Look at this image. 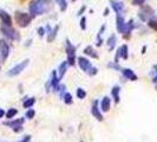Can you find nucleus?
Returning <instances> with one entry per match:
<instances>
[{
  "instance_id": "f257e3e1",
  "label": "nucleus",
  "mask_w": 157,
  "mask_h": 142,
  "mask_svg": "<svg viewBox=\"0 0 157 142\" xmlns=\"http://www.w3.org/2000/svg\"><path fill=\"white\" fill-rule=\"evenodd\" d=\"M49 8H50V0H34L31 2L29 11L32 17H35L47 12Z\"/></svg>"
},
{
  "instance_id": "f03ea898",
  "label": "nucleus",
  "mask_w": 157,
  "mask_h": 142,
  "mask_svg": "<svg viewBox=\"0 0 157 142\" xmlns=\"http://www.w3.org/2000/svg\"><path fill=\"white\" fill-rule=\"evenodd\" d=\"M32 20V16L27 13H23V12H17L15 13V21L20 27H26L30 25Z\"/></svg>"
},
{
  "instance_id": "7ed1b4c3",
  "label": "nucleus",
  "mask_w": 157,
  "mask_h": 142,
  "mask_svg": "<svg viewBox=\"0 0 157 142\" xmlns=\"http://www.w3.org/2000/svg\"><path fill=\"white\" fill-rule=\"evenodd\" d=\"M66 55H67V63L70 65H74V59H76V47L71 44V41L67 39L66 40Z\"/></svg>"
},
{
  "instance_id": "20e7f679",
  "label": "nucleus",
  "mask_w": 157,
  "mask_h": 142,
  "mask_svg": "<svg viewBox=\"0 0 157 142\" xmlns=\"http://www.w3.org/2000/svg\"><path fill=\"white\" fill-rule=\"evenodd\" d=\"M29 65V59H25V61H23L21 63H19V64H17L14 68H12L11 70H8L7 72V75L10 76V77H13V76H17V75H19L21 71H24V69L26 68Z\"/></svg>"
},
{
  "instance_id": "39448f33",
  "label": "nucleus",
  "mask_w": 157,
  "mask_h": 142,
  "mask_svg": "<svg viewBox=\"0 0 157 142\" xmlns=\"http://www.w3.org/2000/svg\"><path fill=\"white\" fill-rule=\"evenodd\" d=\"M0 30H1V32L6 36L8 39H11V40H19V35H18L17 31H15L14 29H12L11 26L4 25Z\"/></svg>"
},
{
  "instance_id": "423d86ee",
  "label": "nucleus",
  "mask_w": 157,
  "mask_h": 142,
  "mask_svg": "<svg viewBox=\"0 0 157 142\" xmlns=\"http://www.w3.org/2000/svg\"><path fill=\"white\" fill-rule=\"evenodd\" d=\"M24 118H18V120H14V121H8V122H5V126H8L11 127L15 133H20L23 130V123H24Z\"/></svg>"
},
{
  "instance_id": "0eeeda50",
  "label": "nucleus",
  "mask_w": 157,
  "mask_h": 142,
  "mask_svg": "<svg viewBox=\"0 0 157 142\" xmlns=\"http://www.w3.org/2000/svg\"><path fill=\"white\" fill-rule=\"evenodd\" d=\"M10 55V45L7 44L6 40L0 39V57L1 61H6Z\"/></svg>"
},
{
  "instance_id": "6e6552de",
  "label": "nucleus",
  "mask_w": 157,
  "mask_h": 142,
  "mask_svg": "<svg viewBox=\"0 0 157 142\" xmlns=\"http://www.w3.org/2000/svg\"><path fill=\"white\" fill-rule=\"evenodd\" d=\"M78 64H79V68L84 71V72H89L90 69L92 68L91 62L88 58H84V57H79L78 58Z\"/></svg>"
},
{
  "instance_id": "1a4fd4ad",
  "label": "nucleus",
  "mask_w": 157,
  "mask_h": 142,
  "mask_svg": "<svg viewBox=\"0 0 157 142\" xmlns=\"http://www.w3.org/2000/svg\"><path fill=\"white\" fill-rule=\"evenodd\" d=\"M111 7L112 10L117 13V14H123V12L125 11V7H124V4L121 2V1H117V0H111Z\"/></svg>"
},
{
  "instance_id": "9d476101",
  "label": "nucleus",
  "mask_w": 157,
  "mask_h": 142,
  "mask_svg": "<svg viewBox=\"0 0 157 142\" xmlns=\"http://www.w3.org/2000/svg\"><path fill=\"white\" fill-rule=\"evenodd\" d=\"M117 30H118L119 33L125 35L126 23L125 20H124V17L122 14H117Z\"/></svg>"
},
{
  "instance_id": "9b49d317",
  "label": "nucleus",
  "mask_w": 157,
  "mask_h": 142,
  "mask_svg": "<svg viewBox=\"0 0 157 142\" xmlns=\"http://www.w3.org/2000/svg\"><path fill=\"white\" fill-rule=\"evenodd\" d=\"M128 46L126 45H122L118 50H117V56H116V61L115 63H118V59L122 58V59H126L128 58Z\"/></svg>"
},
{
  "instance_id": "f8f14e48",
  "label": "nucleus",
  "mask_w": 157,
  "mask_h": 142,
  "mask_svg": "<svg viewBox=\"0 0 157 142\" xmlns=\"http://www.w3.org/2000/svg\"><path fill=\"white\" fill-rule=\"evenodd\" d=\"M91 114L94 115V118H97L98 121H103V115L100 114V109L98 108V101H94L92 108H91Z\"/></svg>"
},
{
  "instance_id": "ddd939ff",
  "label": "nucleus",
  "mask_w": 157,
  "mask_h": 142,
  "mask_svg": "<svg viewBox=\"0 0 157 142\" xmlns=\"http://www.w3.org/2000/svg\"><path fill=\"white\" fill-rule=\"evenodd\" d=\"M121 71H122L123 76H124L125 78H128V79H130V81H137V79H138L137 75L131 70V69H121Z\"/></svg>"
},
{
  "instance_id": "4468645a",
  "label": "nucleus",
  "mask_w": 157,
  "mask_h": 142,
  "mask_svg": "<svg viewBox=\"0 0 157 142\" xmlns=\"http://www.w3.org/2000/svg\"><path fill=\"white\" fill-rule=\"evenodd\" d=\"M110 104H111V100H110L108 96H105V97L100 101V110L104 111V112H108V111L110 110Z\"/></svg>"
},
{
  "instance_id": "2eb2a0df",
  "label": "nucleus",
  "mask_w": 157,
  "mask_h": 142,
  "mask_svg": "<svg viewBox=\"0 0 157 142\" xmlns=\"http://www.w3.org/2000/svg\"><path fill=\"white\" fill-rule=\"evenodd\" d=\"M0 18H1V21H2L4 25H6V26H11V24H12V19H11V17H10L5 11H2V10H0Z\"/></svg>"
},
{
  "instance_id": "dca6fc26",
  "label": "nucleus",
  "mask_w": 157,
  "mask_h": 142,
  "mask_svg": "<svg viewBox=\"0 0 157 142\" xmlns=\"http://www.w3.org/2000/svg\"><path fill=\"white\" fill-rule=\"evenodd\" d=\"M51 87L53 88V90L56 91V89L58 88V85H59V77H58V75H57V71L55 70L52 72V75H51Z\"/></svg>"
},
{
  "instance_id": "f3484780",
  "label": "nucleus",
  "mask_w": 157,
  "mask_h": 142,
  "mask_svg": "<svg viewBox=\"0 0 157 142\" xmlns=\"http://www.w3.org/2000/svg\"><path fill=\"white\" fill-rule=\"evenodd\" d=\"M119 92H121V88L119 87H114L112 89H111V95H112V98H114V101L116 102V103H118L119 102Z\"/></svg>"
},
{
  "instance_id": "a211bd4d",
  "label": "nucleus",
  "mask_w": 157,
  "mask_h": 142,
  "mask_svg": "<svg viewBox=\"0 0 157 142\" xmlns=\"http://www.w3.org/2000/svg\"><path fill=\"white\" fill-rule=\"evenodd\" d=\"M46 30H47V40L49 41H52L55 38H56V36H57V31H58V26L56 27V29H53L52 31H51V27L50 26H46Z\"/></svg>"
},
{
  "instance_id": "6ab92c4d",
  "label": "nucleus",
  "mask_w": 157,
  "mask_h": 142,
  "mask_svg": "<svg viewBox=\"0 0 157 142\" xmlns=\"http://www.w3.org/2000/svg\"><path fill=\"white\" fill-rule=\"evenodd\" d=\"M67 65H69L67 61H66V62H63V63L59 65V69H58V77H59V79H62L64 77L65 72L67 70Z\"/></svg>"
},
{
  "instance_id": "aec40b11",
  "label": "nucleus",
  "mask_w": 157,
  "mask_h": 142,
  "mask_svg": "<svg viewBox=\"0 0 157 142\" xmlns=\"http://www.w3.org/2000/svg\"><path fill=\"white\" fill-rule=\"evenodd\" d=\"M84 52H85V55H88V56H90V57H94V58H98V53L96 52L94 50V47L92 46H88L85 50H84Z\"/></svg>"
},
{
  "instance_id": "412c9836",
  "label": "nucleus",
  "mask_w": 157,
  "mask_h": 142,
  "mask_svg": "<svg viewBox=\"0 0 157 142\" xmlns=\"http://www.w3.org/2000/svg\"><path fill=\"white\" fill-rule=\"evenodd\" d=\"M115 45H116V36L112 35V36H110V38H109V40H108L109 50H112V49L115 47Z\"/></svg>"
},
{
  "instance_id": "4be33fe9",
  "label": "nucleus",
  "mask_w": 157,
  "mask_h": 142,
  "mask_svg": "<svg viewBox=\"0 0 157 142\" xmlns=\"http://www.w3.org/2000/svg\"><path fill=\"white\" fill-rule=\"evenodd\" d=\"M63 100L64 102L66 103V104H72V102H73V98H72V95L70 94V92H65L63 95Z\"/></svg>"
},
{
  "instance_id": "5701e85b",
  "label": "nucleus",
  "mask_w": 157,
  "mask_h": 142,
  "mask_svg": "<svg viewBox=\"0 0 157 142\" xmlns=\"http://www.w3.org/2000/svg\"><path fill=\"white\" fill-rule=\"evenodd\" d=\"M17 114H18V110L14 109V108H11V109H8V111L6 112V117H7L8 120H11V118H13Z\"/></svg>"
},
{
  "instance_id": "b1692460",
  "label": "nucleus",
  "mask_w": 157,
  "mask_h": 142,
  "mask_svg": "<svg viewBox=\"0 0 157 142\" xmlns=\"http://www.w3.org/2000/svg\"><path fill=\"white\" fill-rule=\"evenodd\" d=\"M85 96H86L85 90H84V89H82V88H78V89H77V97H78V98H80V100H84V98H85Z\"/></svg>"
},
{
  "instance_id": "393cba45",
  "label": "nucleus",
  "mask_w": 157,
  "mask_h": 142,
  "mask_svg": "<svg viewBox=\"0 0 157 142\" xmlns=\"http://www.w3.org/2000/svg\"><path fill=\"white\" fill-rule=\"evenodd\" d=\"M56 1H57V4L59 5L60 11L64 12V11L66 10V7H67V2H66V0H56Z\"/></svg>"
},
{
  "instance_id": "a878e982",
  "label": "nucleus",
  "mask_w": 157,
  "mask_h": 142,
  "mask_svg": "<svg viewBox=\"0 0 157 142\" xmlns=\"http://www.w3.org/2000/svg\"><path fill=\"white\" fill-rule=\"evenodd\" d=\"M34 103H35V98L31 97V98H29V100H26V101L24 102V108H31Z\"/></svg>"
},
{
  "instance_id": "bb28decb",
  "label": "nucleus",
  "mask_w": 157,
  "mask_h": 142,
  "mask_svg": "<svg viewBox=\"0 0 157 142\" xmlns=\"http://www.w3.org/2000/svg\"><path fill=\"white\" fill-rule=\"evenodd\" d=\"M34 115H35V111H34L33 109H29V110H27V112H26V117H27V118H30V120L34 117Z\"/></svg>"
},
{
  "instance_id": "cd10ccee",
  "label": "nucleus",
  "mask_w": 157,
  "mask_h": 142,
  "mask_svg": "<svg viewBox=\"0 0 157 142\" xmlns=\"http://www.w3.org/2000/svg\"><path fill=\"white\" fill-rule=\"evenodd\" d=\"M85 23H86V19L85 18H82V20H80V27H82V30H85L86 29Z\"/></svg>"
},
{
  "instance_id": "c85d7f7f",
  "label": "nucleus",
  "mask_w": 157,
  "mask_h": 142,
  "mask_svg": "<svg viewBox=\"0 0 157 142\" xmlns=\"http://www.w3.org/2000/svg\"><path fill=\"white\" fill-rule=\"evenodd\" d=\"M144 1H145V0H132V2H133L135 5H137V6L143 5V4H144Z\"/></svg>"
},
{
  "instance_id": "c756f323",
  "label": "nucleus",
  "mask_w": 157,
  "mask_h": 142,
  "mask_svg": "<svg viewBox=\"0 0 157 142\" xmlns=\"http://www.w3.org/2000/svg\"><path fill=\"white\" fill-rule=\"evenodd\" d=\"M38 33H39V36H40V37H43V36H44V33H45V30H44L43 27H39V29H38Z\"/></svg>"
},
{
  "instance_id": "7c9ffc66",
  "label": "nucleus",
  "mask_w": 157,
  "mask_h": 142,
  "mask_svg": "<svg viewBox=\"0 0 157 142\" xmlns=\"http://www.w3.org/2000/svg\"><path fill=\"white\" fill-rule=\"evenodd\" d=\"M30 141H31V136H30V135H27V136H25L21 141H19V142H30Z\"/></svg>"
},
{
  "instance_id": "2f4dec72",
  "label": "nucleus",
  "mask_w": 157,
  "mask_h": 142,
  "mask_svg": "<svg viewBox=\"0 0 157 142\" xmlns=\"http://www.w3.org/2000/svg\"><path fill=\"white\" fill-rule=\"evenodd\" d=\"M4 115H5V111H4V109H1V108H0V118H1Z\"/></svg>"
},
{
  "instance_id": "473e14b6",
  "label": "nucleus",
  "mask_w": 157,
  "mask_h": 142,
  "mask_svg": "<svg viewBox=\"0 0 157 142\" xmlns=\"http://www.w3.org/2000/svg\"><path fill=\"white\" fill-rule=\"evenodd\" d=\"M153 82H154V83H157V73L155 75V76H154V78H153Z\"/></svg>"
}]
</instances>
